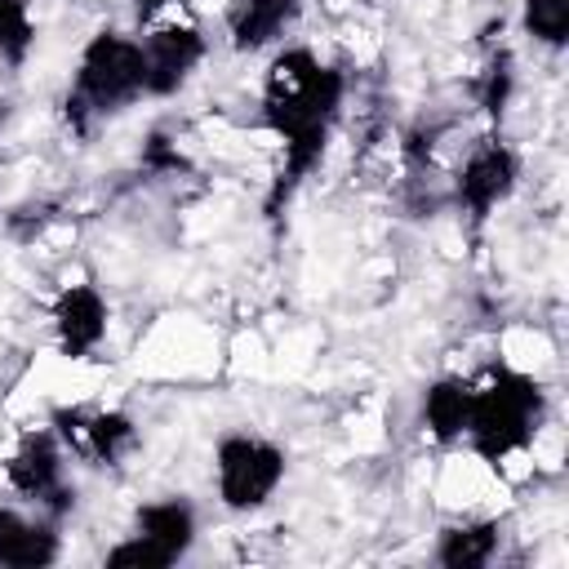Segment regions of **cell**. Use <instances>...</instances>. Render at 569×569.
I'll return each instance as SVG.
<instances>
[{"label":"cell","mask_w":569,"mask_h":569,"mask_svg":"<svg viewBox=\"0 0 569 569\" xmlns=\"http://www.w3.org/2000/svg\"><path fill=\"white\" fill-rule=\"evenodd\" d=\"M142 93H147L142 89V44L120 36L116 27H102L80 49L71 89L62 98V116L76 133H89L102 116L124 111Z\"/></svg>","instance_id":"3957f363"},{"label":"cell","mask_w":569,"mask_h":569,"mask_svg":"<svg viewBox=\"0 0 569 569\" xmlns=\"http://www.w3.org/2000/svg\"><path fill=\"white\" fill-rule=\"evenodd\" d=\"M516 178H520V156L498 133H489L467 151L453 178V200L471 218V227H485V218L516 191Z\"/></svg>","instance_id":"5b68a950"},{"label":"cell","mask_w":569,"mask_h":569,"mask_svg":"<svg viewBox=\"0 0 569 569\" xmlns=\"http://www.w3.org/2000/svg\"><path fill=\"white\" fill-rule=\"evenodd\" d=\"M53 333H58V347L62 356L71 360H84L102 347L107 338V302L93 284H67L53 302Z\"/></svg>","instance_id":"9c48e42d"},{"label":"cell","mask_w":569,"mask_h":569,"mask_svg":"<svg viewBox=\"0 0 569 569\" xmlns=\"http://www.w3.org/2000/svg\"><path fill=\"white\" fill-rule=\"evenodd\" d=\"M4 480L13 493L40 502L49 520H62L76 507V489L62 480V449L53 431H22L18 449L4 462Z\"/></svg>","instance_id":"8992f818"},{"label":"cell","mask_w":569,"mask_h":569,"mask_svg":"<svg viewBox=\"0 0 569 569\" xmlns=\"http://www.w3.org/2000/svg\"><path fill=\"white\" fill-rule=\"evenodd\" d=\"M547 418V396L538 378L511 369V365H489L485 382H471V413H467V440L471 449L498 467L511 453H525Z\"/></svg>","instance_id":"7a4b0ae2"},{"label":"cell","mask_w":569,"mask_h":569,"mask_svg":"<svg viewBox=\"0 0 569 569\" xmlns=\"http://www.w3.org/2000/svg\"><path fill=\"white\" fill-rule=\"evenodd\" d=\"M213 471H218V498L231 511H258L284 480V449L249 436V431H231L218 440L213 449Z\"/></svg>","instance_id":"277c9868"},{"label":"cell","mask_w":569,"mask_h":569,"mask_svg":"<svg viewBox=\"0 0 569 569\" xmlns=\"http://www.w3.org/2000/svg\"><path fill=\"white\" fill-rule=\"evenodd\" d=\"M498 520H467V525H449L440 529V542H436V565L445 569H480L493 560L498 551Z\"/></svg>","instance_id":"5bb4252c"},{"label":"cell","mask_w":569,"mask_h":569,"mask_svg":"<svg viewBox=\"0 0 569 569\" xmlns=\"http://www.w3.org/2000/svg\"><path fill=\"white\" fill-rule=\"evenodd\" d=\"M58 520H27L0 507V569H44L58 560Z\"/></svg>","instance_id":"7c38bea8"},{"label":"cell","mask_w":569,"mask_h":569,"mask_svg":"<svg viewBox=\"0 0 569 569\" xmlns=\"http://www.w3.org/2000/svg\"><path fill=\"white\" fill-rule=\"evenodd\" d=\"M36 44V22L27 0H0V67H22Z\"/></svg>","instance_id":"9a60e30c"},{"label":"cell","mask_w":569,"mask_h":569,"mask_svg":"<svg viewBox=\"0 0 569 569\" xmlns=\"http://www.w3.org/2000/svg\"><path fill=\"white\" fill-rule=\"evenodd\" d=\"M138 44H142V89H147V98H169L173 89H182L187 76L196 71V62L204 58V36L191 22L156 27Z\"/></svg>","instance_id":"ba28073f"},{"label":"cell","mask_w":569,"mask_h":569,"mask_svg":"<svg viewBox=\"0 0 569 569\" xmlns=\"http://www.w3.org/2000/svg\"><path fill=\"white\" fill-rule=\"evenodd\" d=\"M0 120H4V102H0Z\"/></svg>","instance_id":"ffe728a7"},{"label":"cell","mask_w":569,"mask_h":569,"mask_svg":"<svg viewBox=\"0 0 569 569\" xmlns=\"http://www.w3.org/2000/svg\"><path fill=\"white\" fill-rule=\"evenodd\" d=\"M525 31L547 49H565V40H569V0H525Z\"/></svg>","instance_id":"2e32d148"},{"label":"cell","mask_w":569,"mask_h":569,"mask_svg":"<svg viewBox=\"0 0 569 569\" xmlns=\"http://www.w3.org/2000/svg\"><path fill=\"white\" fill-rule=\"evenodd\" d=\"M511 84H516L511 53H507V49H498V53L489 58V67H485V80H480V107L489 111V120H493V124L502 120V111H507V102H511Z\"/></svg>","instance_id":"e0dca14e"},{"label":"cell","mask_w":569,"mask_h":569,"mask_svg":"<svg viewBox=\"0 0 569 569\" xmlns=\"http://www.w3.org/2000/svg\"><path fill=\"white\" fill-rule=\"evenodd\" d=\"M302 13V0H231L227 9V36L236 53H258L276 44Z\"/></svg>","instance_id":"30bf717a"},{"label":"cell","mask_w":569,"mask_h":569,"mask_svg":"<svg viewBox=\"0 0 569 569\" xmlns=\"http://www.w3.org/2000/svg\"><path fill=\"white\" fill-rule=\"evenodd\" d=\"M467 413H471V382L467 378H436L422 391V422H427L431 440H440V445L462 440Z\"/></svg>","instance_id":"4fadbf2b"},{"label":"cell","mask_w":569,"mask_h":569,"mask_svg":"<svg viewBox=\"0 0 569 569\" xmlns=\"http://www.w3.org/2000/svg\"><path fill=\"white\" fill-rule=\"evenodd\" d=\"M173 0H133V13H138V22H156V13L160 9H169Z\"/></svg>","instance_id":"d6986e66"},{"label":"cell","mask_w":569,"mask_h":569,"mask_svg":"<svg viewBox=\"0 0 569 569\" xmlns=\"http://www.w3.org/2000/svg\"><path fill=\"white\" fill-rule=\"evenodd\" d=\"M107 565H111V569H164V556H160L147 538L129 533L124 542H116V547L107 551Z\"/></svg>","instance_id":"ac0fdd59"},{"label":"cell","mask_w":569,"mask_h":569,"mask_svg":"<svg viewBox=\"0 0 569 569\" xmlns=\"http://www.w3.org/2000/svg\"><path fill=\"white\" fill-rule=\"evenodd\" d=\"M49 422H53V436L71 453L98 467H120L138 445V427L120 409H53Z\"/></svg>","instance_id":"52a82bcc"},{"label":"cell","mask_w":569,"mask_h":569,"mask_svg":"<svg viewBox=\"0 0 569 569\" xmlns=\"http://www.w3.org/2000/svg\"><path fill=\"white\" fill-rule=\"evenodd\" d=\"M133 533L147 538V542L164 556V565H173V560H182V556L191 551V542H196V511H191L187 498L147 502V507H138V516H133Z\"/></svg>","instance_id":"8fae6325"},{"label":"cell","mask_w":569,"mask_h":569,"mask_svg":"<svg viewBox=\"0 0 569 569\" xmlns=\"http://www.w3.org/2000/svg\"><path fill=\"white\" fill-rule=\"evenodd\" d=\"M342 93H347L342 71L325 67L311 49H284L271 58L262 80V124L280 138L284 160L267 191V218H280L289 196L320 164L342 111Z\"/></svg>","instance_id":"6da1fadb"}]
</instances>
